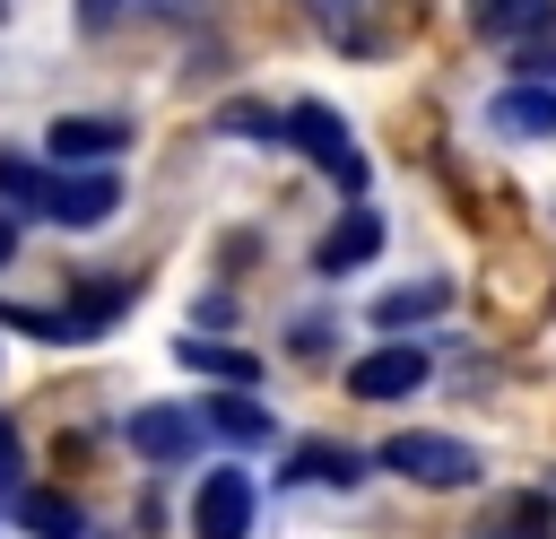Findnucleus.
<instances>
[{
	"label": "nucleus",
	"instance_id": "nucleus-13",
	"mask_svg": "<svg viewBox=\"0 0 556 539\" xmlns=\"http://www.w3.org/2000/svg\"><path fill=\"white\" fill-rule=\"evenodd\" d=\"M443 304H452V296L426 278V287H400V296H382V304H374V322H382V330H408V322H434Z\"/></svg>",
	"mask_w": 556,
	"mask_h": 539
},
{
	"label": "nucleus",
	"instance_id": "nucleus-18",
	"mask_svg": "<svg viewBox=\"0 0 556 539\" xmlns=\"http://www.w3.org/2000/svg\"><path fill=\"white\" fill-rule=\"evenodd\" d=\"M513 70H521V78H556V43H547V35L513 43Z\"/></svg>",
	"mask_w": 556,
	"mask_h": 539
},
{
	"label": "nucleus",
	"instance_id": "nucleus-7",
	"mask_svg": "<svg viewBox=\"0 0 556 539\" xmlns=\"http://www.w3.org/2000/svg\"><path fill=\"white\" fill-rule=\"evenodd\" d=\"M469 26L478 43H530V35H556V0H469Z\"/></svg>",
	"mask_w": 556,
	"mask_h": 539
},
{
	"label": "nucleus",
	"instance_id": "nucleus-4",
	"mask_svg": "<svg viewBox=\"0 0 556 539\" xmlns=\"http://www.w3.org/2000/svg\"><path fill=\"white\" fill-rule=\"evenodd\" d=\"M252 478L243 469H208L191 496V539H252Z\"/></svg>",
	"mask_w": 556,
	"mask_h": 539
},
{
	"label": "nucleus",
	"instance_id": "nucleus-22",
	"mask_svg": "<svg viewBox=\"0 0 556 539\" xmlns=\"http://www.w3.org/2000/svg\"><path fill=\"white\" fill-rule=\"evenodd\" d=\"M113 9H122V0H78V17H87V26H113Z\"/></svg>",
	"mask_w": 556,
	"mask_h": 539
},
{
	"label": "nucleus",
	"instance_id": "nucleus-3",
	"mask_svg": "<svg viewBox=\"0 0 556 539\" xmlns=\"http://www.w3.org/2000/svg\"><path fill=\"white\" fill-rule=\"evenodd\" d=\"M130 296L122 287H87V304H9V330H26V339H61V348H78V339H104L113 330V313H122Z\"/></svg>",
	"mask_w": 556,
	"mask_h": 539
},
{
	"label": "nucleus",
	"instance_id": "nucleus-6",
	"mask_svg": "<svg viewBox=\"0 0 556 539\" xmlns=\"http://www.w3.org/2000/svg\"><path fill=\"white\" fill-rule=\"evenodd\" d=\"M426 374H434V356L408 339V348L356 356V365H348V391H356V400H408V391H426Z\"/></svg>",
	"mask_w": 556,
	"mask_h": 539
},
{
	"label": "nucleus",
	"instance_id": "nucleus-9",
	"mask_svg": "<svg viewBox=\"0 0 556 539\" xmlns=\"http://www.w3.org/2000/svg\"><path fill=\"white\" fill-rule=\"evenodd\" d=\"M374 252H382V217H374V209H348V217L313 243V270H321V278H339V270H365Z\"/></svg>",
	"mask_w": 556,
	"mask_h": 539
},
{
	"label": "nucleus",
	"instance_id": "nucleus-11",
	"mask_svg": "<svg viewBox=\"0 0 556 539\" xmlns=\"http://www.w3.org/2000/svg\"><path fill=\"white\" fill-rule=\"evenodd\" d=\"M486 122L513 130V139H547V130H556V87H547V78H521V87H504V96L486 104Z\"/></svg>",
	"mask_w": 556,
	"mask_h": 539
},
{
	"label": "nucleus",
	"instance_id": "nucleus-21",
	"mask_svg": "<svg viewBox=\"0 0 556 539\" xmlns=\"http://www.w3.org/2000/svg\"><path fill=\"white\" fill-rule=\"evenodd\" d=\"M539 530H547V522H539V513H521L513 530H486V539H539Z\"/></svg>",
	"mask_w": 556,
	"mask_h": 539
},
{
	"label": "nucleus",
	"instance_id": "nucleus-10",
	"mask_svg": "<svg viewBox=\"0 0 556 539\" xmlns=\"http://www.w3.org/2000/svg\"><path fill=\"white\" fill-rule=\"evenodd\" d=\"M122 435H130V452H148V461H182V452H191V435H200V417L156 400V409H130V426H122Z\"/></svg>",
	"mask_w": 556,
	"mask_h": 539
},
{
	"label": "nucleus",
	"instance_id": "nucleus-17",
	"mask_svg": "<svg viewBox=\"0 0 556 539\" xmlns=\"http://www.w3.org/2000/svg\"><path fill=\"white\" fill-rule=\"evenodd\" d=\"M26 530H43V539H70V530H78V504H61V496H26Z\"/></svg>",
	"mask_w": 556,
	"mask_h": 539
},
{
	"label": "nucleus",
	"instance_id": "nucleus-8",
	"mask_svg": "<svg viewBox=\"0 0 556 539\" xmlns=\"http://www.w3.org/2000/svg\"><path fill=\"white\" fill-rule=\"evenodd\" d=\"M130 148V122H87V113H61L52 130H43V156H61V165H87V156H122Z\"/></svg>",
	"mask_w": 556,
	"mask_h": 539
},
{
	"label": "nucleus",
	"instance_id": "nucleus-19",
	"mask_svg": "<svg viewBox=\"0 0 556 539\" xmlns=\"http://www.w3.org/2000/svg\"><path fill=\"white\" fill-rule=\"evenodd\" d=\"M226 130H252V139H278V122H269L261 104H235V113H226Z\"/></svg>",
	"mask_w": 556,
	"mask_h": 539
},
{
	"label": "nucleus",
	"instance_id": "nucleus-5",
	"mask_svg": "<svg viewBox=\"0 0 556 539\" xmlns=\"http://www.w3.org/2000/svg\"><path fill=\"white\" fill-rule=\"evenodd\" d=\"M113 209H122L113 174H43V200H35V217H52V226H104Z\"/></svg>",
	"mask_w": 556,
	"mask_h": 539
},
{
	"label": "nucleus",
	"instance_id": "nucleus-14",
	"mask_svg": "<svg viewBox=\"0 0 556 539\" xmlns=\"http://www.w3.org/2000/svg\"><path fill=\"white\" fill-rule=\"evenodd\" d=\"M182 365H208V374H217V383H235V391H243V383H261V365H252L243 348H200V339H182Z\"/></svg>",
	"mask_w": 556,
	"mask_h": 539
},
{
	"label": "nucleus",
	"instance_id": "nucleus-16",
	"mask_svg": "<svg viewBox=\"0 0 556 539\" xmlns=\"http://www.w3.org/2000/svg\"><path fill=\"white\" fill-rule=\"evenodd\" d=\"M356 469H365L356 452H330V443H313V452H295V469H287V478H339V487H356Z\"/></svg>",
	"mask_w": 556,
	"mask_h": 539
},
{
	"label": "nucleus",
	"instance_id": "nucleus-12",
	"mask_svg": "<svg viewBox=\"0 0 556 539\" xmlns=\"http://www.w3.org/2000/svg\"><path fill=\"white\" fill-rule=\"evenodd\" d=\"M200 417H208V426H217L226 443H269V435H278V426H269V409H261V400H243L235 383H226V391H217V400H208Z\"/></svg>",
	"mask_w": 556,
	"mask_h": 539
},
{
	"label": "nucleus",
	"instance_id": "nucleus-2",
	"mask_svg": "<svg viewBox=\"0 0 556 539\" xmlns=\"http://www.w3.org/2000/svg\"><path fill=\"white\" fill-rule=\"evenodd\" d=\"M278 139H287V148H304L339 191H365V156H356L348 122H339L330 104H295V113H278Z\"/></svg>",
	"mask_w": 556,
	"mask_h": 539
},
{
	"label": "nucleus",
	"instance_id": "nucleus-20",
	"mask_svg": "<svg viewBox=\"0 0 556 539\" xmlns=\"http://www.w3.org/2000/svg\"><path fill=\"white\" fill-rule=\"evenodd\" d=\"M0 487H17V426L0 417Z\"/></svg>",
	"mask_w": 556,
	"mask_h": 539
},
{
	"label": "nucleus",
	"instance_id": "nucleus-1",
	"mask_svg": "<svg viewBox=\"0 0 556 539\" xmlns=\"http://www.w3.org/2000/svg\"><path fill=\"white\" fill-rule=\"evenodd\" d=\"M382 469L391 478H417V487H469L486 461H478V443H460V435H382Z\"/></svg>",
	"mask_w": 556,
	"mask_h": 539
},
{
	"label": "nucleus",
	"instance_id": "nucleus-15",
	"mask_svg": "<svg viewBox=\"0 0 556 539\" xmlns=\"http://www.w3.org/2000/svg\"><path fill=\"white\" fill-rule=\"evenodd\" d=\"M0 200H9V209H35V200H43V165L17 156V148H0Z\"/></svg>",
	"mask_w": 556,
	"mask_h": 539
},
{
	"label": "nucleus",
	"instance_id": "nucleus-23",
	"mask_svg": "<svg viewBox=\"0 0 556 539\" xmlns=\"http://www.w3.org/2000/svg\"><path fill=\"white\" fill-rule=\"evenodd\" d=\"M9 252H17V217L0 209V270H9Z\"/></svg>",
	"mask_w": 556,
	"mask_h": 539
}]
</instances>
